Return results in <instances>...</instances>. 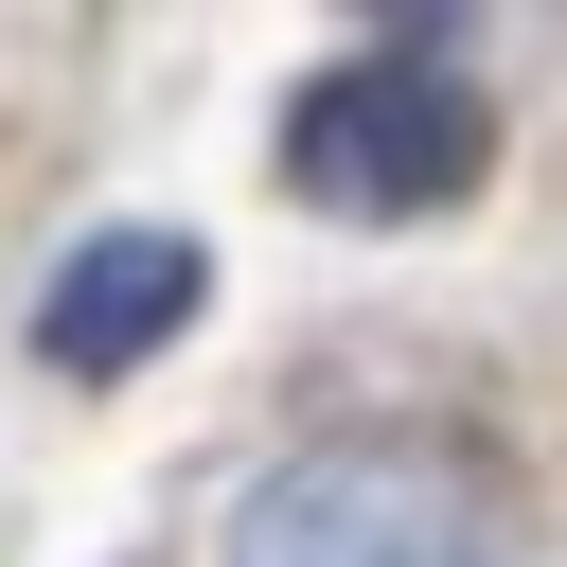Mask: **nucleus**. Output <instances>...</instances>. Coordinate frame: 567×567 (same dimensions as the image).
I'll return each instance as SVG.
<instances>
[{
    "mask_svg": "<svg viewBox=\"0 0 567 567\" xmlns=\"http://www.w3.org/2000/svg\"><path fill=\"white\" fill-rule=\"evenodd\" d=\"M195 319V248L177 230H106V248H71V284L35 301V354L53 372H124V354H159Z\"/></svg>",
    "mask_w": 567,
    "mask_h": 567,
    "instance_id": "nucleus-2",
    "label": "nucleus"
},
{
    "mask_svg": "<svg viewBox=\"0 0 567 567\" xmlns=\"http://www.w3.org/2000/svg\"><path fill=\"white\" fill-rule=\"evenodd\" d=\"M230 567H514V514L425 425H337L230 496Z\"/></svg>",
    "mask_w": 567,
    "mask_h": 567,
    "instance_id": "nucleus-1",
    "label": "nucleus"
}]
</instances>
